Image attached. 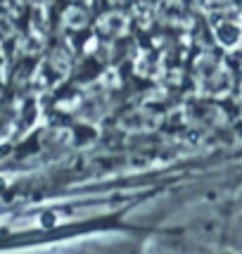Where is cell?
Returning <instances> with one entry per match:
<instances>
[{
  "label": "cell",
  "mask_w": 242,
  "mask_h": 254,
  "mask_svg": "<svg viewBox=\"0 0 242 254\" xmlns=\"http://www.w3.org/2000/svg\"><path fill=\"white\" fill-rule=\"evenodd\" d=\"M48 64L55 69L57 76H66V74H69V60H66V55L64 53H60V50H55V53L50 55Z\"/></svg>",
  "instance_id": "7"
},
{
  "label": "cell",
  "mask_w": 242,
  "mask_h": 254,
  "mask_svg": "<svg viewBox=\"0 0 242 254\" xmlns=\"http://www.w3.org/2000/svg\"><path fill=\"white\" fill-rule=\"evenodd\" d=\"M41 45H43V36L38 31H33L31 36H24L19 45H17V50L22 53V55H36L38 50H41Z\"/></svg>",
  "instance_id": "5"
},
{
  "label": "cell",
  "mask_w": 242,
  "mask_h": 254,
  "mask_svg": "<svg viewBox=\"0 0 242 254\" xmlns=\"http://www.w3.org/2000/svg\"><path fill=\"white\" fill-rule=\"evenodd\" d=\"M64 26H69V29H83L86 24H88V14H86V10L83 7H69V10L64 12Z\"/></svg>",
  "instance_id": "4"
},
{
  "label": "cell",
  "mask_w": 242,
  "mask_h": 254,
  "mask_svg": "<svg viewBox=\"0 0 242 254\" xmlns=\"http://www.w3.org/2000/svg\"><path fill=\"white\" fill-rule=\"evenodd\" d=\"M36 2H43V0H36Z\"/></svg>",
  "instance_id": "12"
},
{
  "label": "cell",
  "mask_w": 242,
  "mask_h": 254,
  "mask_svg": "<svg viewBox=\"0 0 242 254\" xmlns=\"http://www.w3.org/2000/svg\"><path fill=\"white\" fill-rule=\"evenodd\" d=\"M38 26H41V31L45 29V10L36 5L33 7V29H38Z\"/></svg>",
  "instance_id": "10"
},
{
  "label": "cell",
  "mask_w": 242,
  "mask_h": 254,
  "mask_svg": "<svg viewBox=\"0 0 242 254\" xmlns=\"http://www.w3.org/2000/svg\"><path fill=\"white\" fill-rule=\"evenodd\" d=\"M22 5H24V0H10V7H12V10H17V7L22 10Z\"/></svg>",
  "instance_id": "11"
},
{
  "label": "cell",
  "mask_w": 242,
  "mask_h": 254,
  "mask_svg": "<svg viewBox=\"0 0 242 254\" xmlns=\"http://www.w3.org/2000/svg\"><path fill=\"white\" fill-rule=\"evenodd\" d=\"M102 86H107V88L119 86V74H117V69H107V71L102 74Z\"/></svg>",
  "instance_id": "9"
},
{
  "label": "cell",
  "mask_w": 242,
  "mask_h": 254,
  "mask_svg": "<svg viewBox=\"0 0 242 254\" xmlns=\"http://www.w3.org/2000/svg\"><path fill=\"white\" fill-rule=\"evenodd\" d=\"M219 233H221V219H216V216L199 219V221L190 228V235H192L197 243H204V245L214 243V240L219 238Z\"/></svg>",
  "instance_id": "2"
},
{
  "label": "cell",
  "mask_w": 242,
  "mask_h": 254,
  "mask_svg": "<svg viewBox=\"0 0 242 254\" xmlns=\"http://www.w3.org/2000/svg\"><path fill=\"white\" fill-rule=\"evenodd\" d=\"M100 31L105 33H112V36H123V33L128 31V19L121 14V12H107V14H102L100 17Z\"/></svg>",
  "instance_id": "3"
},
{
  "label": "cell",
  "mask_w": 242,
  "mask_h": 254,
  "mask_svg": "<svg viewBox=\"0 0 242 254\" xmlns=\"http://www.w3.org/2000/svg\"><path fill=\"white\" fill-rule=\"evenodd\" d=\"M12 33H14V24L7 14H0V36L2 38H10Z\"/></svg>",
  "instance_id": "8"
},
{
  "label": "cell",
  "mask_w": 242,
  "mask_h": 254,
  "mask_svg": "<svg viewBox=\"0 0 242 254\" xmlns=\"http://www.w3.org/2000/svg\"><path fill=\"white\" fill-rule=\"evenodd\" d=\"M159 124H162L159 114L138 110V112H126L119 119V128L128 133H145V131H154Z\"/></svg>",
  "instance_id": "1"
},
{
  "label": "cell",
  "mask_w": 242,
  "mask_h": 254,
  "mask_svg": "<svg viewBox=\"0 0 242 254\" xmlns=\"http://www.w3.org/2000/svg\"><path fill=\"white\" fill-rule=\"evenodd\" d=\"M133 14H135V22H138L140 29H147V26L152 24V19H154L152 5H147V2H138V5L133 7Z\"/></svg>",
  "instance_id": "6"
}]
</instances>
